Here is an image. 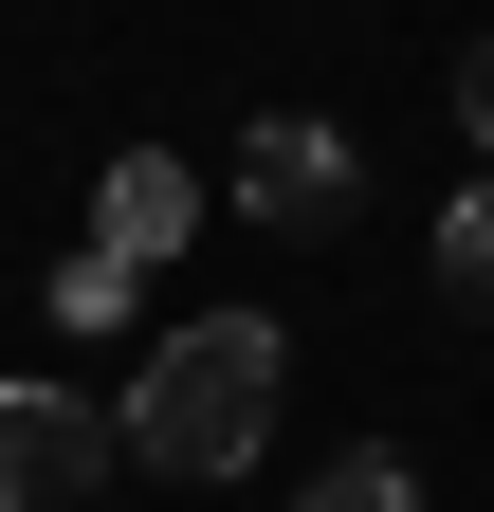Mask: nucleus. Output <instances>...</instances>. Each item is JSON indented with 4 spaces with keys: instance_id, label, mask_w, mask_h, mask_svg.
<instances>
[{
    "instance_id": "8",
    "label": "nucleus",
    "mask_w": 494,
    "mask_h": 512,
    "mask_svg": "<svg viewBox=\"0 0 494 512\" xmlns=\"http://www.w3.org/2000/svg\"><path fill=\"white\" fill-rule=\"evenodd\" d=\"M458 128H476V147H494V37L458 55Z\"/></svg>"
},
{
    "instance_id": "2",
    "label": "nucleus",
    "mask_w": 494,
    "mask_h": 512,
    "mask_svg": "<svg viewBox=\"0 0 494 512\" xmlns=\"http://www.w3.org/2000/svg\"><path fill=\"white\" fill-rule=\"evenodd\" d=\"M220 202L257 220V238H348V220H366V147H348L330 110H257V128H238V183H220Z\"/></svg>"
},
{
    "instance_id": "7",
    "label": "nucleus",
    "mask_w": 494,
    "mask_h": 512,
    "mask_svg": "<svg viewBox=\"0 0 494 512\" xmlns=\"http://www.w3.org/2000/svg\"><path fill=\"white\" fill-rule=\"evenodd\" d=\"M440 293L494 330V183H458V202H440Z\"/></svg>"
},
{
    "instance_id": "4",
    "label": "nucleus",
    "mask_w": 494,
    "mask_h": 512,
    "mask_svg": "<svg viewBox=\"0 0 494 512\" xmlns=\"http://www.w3.org/2000/svg\"><path fill=\"white\" fill-rule=\"evenodd\" d=\"M183 238H202V165H165V147H110V183H92V256L165 275Z\"/></svg>"
},
{
    "instance_id": "6",
    "label": "nucleus",
    "mask_w": 494,
    "mask_h": 512,
    "mask_svg": "<svg viewBox=\"0 0 494 512\" xmlns=\"http://www.w3.org/2000/svg\"><path fill=\"white\" fill-rule=\"evenodd\" d=\"M129 293H147V275H129V256H92V238L37 275V311H55V330H129Z\"/></svg>"
},
{
    "instance_id": "5",
    "label": "nucleus",
    "mask_w": 494,
    "mask_h": 512,
    "mask_svg": "<svg viewBox=\"0 0 494 512\" xmlns=\"http://www.w3.org/2000/svg\"><path fill=\"white\" fill-rule=\"evenodd\" d=\"M293 512H421V458L348 439V458H312V476H293Z\"/></svg>"
},
{
    "instance_id": "3",
    "label": "nucleus",
    "mask_w": 494,
    "mask_h": 512,
    "mask_svg": "<svg viewBox=\"0 0 494 512\" xmlns=\"http://www.w3.org/2000/svg\"><path fill=\"white\" fill-rule=\"evenodd\" d=\"M92 494H110V403L0 384V512H92Z\"/></svg>"
},
{
    "instance_id": "1",
    "label": "nucleus",
    "mask_w": 494,
    "mask_h": 512,
    "mask_svg": "<svg viewBox=\"0 0 494 512\" xmlns=\"http://www.w3.org/2000/svg\"><path fill=\"white\" fill-rule=\"evenodd\" d=\"M275 403H293L275 311H183V330L129 366L110 458H147V476H183V494H220V476H257V458H275Z\"/></svg>"
}]
</instances>
